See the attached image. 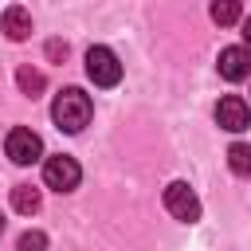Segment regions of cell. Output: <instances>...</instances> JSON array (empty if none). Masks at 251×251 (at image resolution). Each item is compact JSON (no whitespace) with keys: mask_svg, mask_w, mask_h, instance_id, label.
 Returning <instances> with one entry per match:
<instances>
[{"mask_svg":"<svg viewBox=\"0 0 251 251\" xmlns=\"http://www.w3.org/2000/svg\"><path fill=\"white\" fill-rule=\"evenodd\" d=\"M43 180H47V188H55V192H71V188H78L82 169H78L75 157L59 153V157H47V161H43Z\"/></svg>","mask_w":251,"mask_h":251,"instance_id":"obj_3","label":"cell"},{"mask_svg":"<svg viewBox=\"0 0 251 251\" xmlns=\"http://www.w3.org/2000/svg\"><path fill=\"white\" fill-rule=\"evenodd\" d=\"M0 231H4V216H0Z\"/></svg>","mask_w":251,"mask_h":251,"instance_id":"obj_16","label":"cell"},{"mask_svg":"<svg viewBox=\"0 0 251 251\" xmlns=\"http://www.w3.org/2000/svg\"><path fill=\"white\" fill-rule=\"evenodd\" d=\"M0 27H4V35H8V39H16V43H20V39H27V35H31V16H27L20 4H12V8L0 16Z\"/></svg>","mask_w":251,"mask_h":251,"instance_id":"obj_8","label":"cell"},{"mask_svg":"<svg viewBox=\"0 0 251 251\" xmlns=\"http://www.w3.org/2000/svg\"><path fill=\"white\" fill-rule=\"evenodd\" d=\"M165 208H169V216H176V220H184V224H196V220H200V200H196V192H192L184 180H173V184L165 188Z\"/></svg>","mask_w":251,"mask_h":251,"instance_id":"obj_5","label":"cell"},{"mask_svg":"<svg viewBox=\"0 0 251 251\" xmlns=\"http://www.w3.org/2000/svg\"><path fill=\"white\" fill-rule=\"evenodd\" d=\"M16 251H47V235L43 231H24L20 243H16Z\"/></svg>","mask_w":251,"mask_h":251,"instance_id":"obj_13","label":"cell"},{"mask_svg":"<svg viewBox=\"0 0 251 251\" xmlns=\"http://www.w3.org/2000/svg\"><path fill=\"white\" fill-rule=\"evenodd\" d=\"M39 188H31V184H16L12 188V208L16 212H24V216H31V212H39Z\"/></svg>","mask_w":251,"mask_h":251,"instance_id":"obj_9","label":"cell"},{"mask_svg":"<svg viewBox=\"0 0 251 251\" xmlns=\"http://www.w3.org/2000/svg\"><path fill=\"white\" fill-rule=\"evenodd\" d=\"M86 75L94 86H118L122 82V63L110 47H90L86 51Z\"/></svg>","mask_w":251,"mask_h":251,"instance_id":"obj_2","label":"cell"},{"mask_svg":"<svg viewBox=\"0 0 251 251\" xmlns=\"http://www.w3.org/2000/svg\"><path fill=\"white\" fill-rule=\"evenodd\" d=\"M216 67H220V75H224L227 82L247 78V75H251V47H224L220 59H216Z\"/></svg>","mask_w":251,"mask_h":251,"instance_id":"obj_7","label":"cell"},{"mask_svg":"<svg viewBox=\"0 0 251 251\" xmlns=\"http://www.w3.org/2000/svg\"><path fill=\"white\" fill-rule=\"evenodd\" d=\"M4 149H8V157H12L16 165H35V161L43 157V141H39V133H31L27 126H16V129H8V141H4Z\"/></svg>","mask_w":251,"mask_h":251,"instance_id":"obj_4","label":"cell"},{"mask_svg":"<svg viewBox=\"0 0 251 251\" xmlns=\"http://www.w3.org/2000/svg\"><path fill=\"white\" fill-rule=\"evenodd\" d=\"M90 114H94V106H90V98H86L78 86L59 90L55 102H51V118H55V126H59L63 133H78V129L90 122Z\"/></svg>","mask_w":251,"mask_h":251,"instance_id":"obj_1","label":"cell"},{"mask_svg":"<svg viewBox=\"0 0 251 251\" xmlns=\"http://www.w3.org/2000/svg\"><path fill=\"white\" fill-rule=\"evenodd\" d=\"M243 43H247V47H251V16H247V20H243Z\"/></svg>","mask_w":251,"mask_h":251,"instance_id":"obj_15","label":"cell"},{"mask_svg":"<svg viewBox=\"0 0 251 251\" xmlns=\"http://www.w3.org/2000/svg\"><path fill=\"white\" fill-rule=\"evenodd\" d=\"M16 86H20L27 98H35V94L47 86V78H43V71H35V67H20V71H16Z\"/></svg>","mask_w":251,"mask_h":251,"instance_id":"obj_10","label":"cell"},{"mask_svg":"<svg viewBox=\"0 0 251 251\" xmlns=\"http://www.w3.org/2000/svg\"><path fill=\"white\" fill-rule=\"evenodd\" d=\"M47 55H51V59H59V55H67V43H59V39H51V43H47Z\"/></svg>","mask_w":251,"mask_h":251,"instance_id":"obj_14","label":"cell"},{"mask_svg":"<svg viewBox=\"0 0 251 251\" xmlns=\"http://www.w3.org/2000/svg\"><path fill=\"white\" fill-rule=\"evenodd\" d=\"M227 165H231L235 176H251V145L247 141H235L227 149Z\"/></svg>","mask_w":251,"mask_h":251,"instance_id":"obj_11","label":"cell"},{"mask_svg":"<svg viewBox=\"0 0 251 251\" xmlns=\"http://www.w3.org/2000/svg\"><path fill=\"white\" fill-rule=\"evenodd\" d=\"M239 0H212V20L220 24V27H227V24H235L239 20Z\"/></svg>","mask_w":251,"mask_h":251,"instance_id":"obj_12","label":"cell"},{"mask_svg":"<svg viewBox=\"0 0 251 251\" xmlns=\"http://www.w3.org/2000/svg\"><path fill=\"white\" fill-rule=\"evenodd\" d=\"M216 122H220V129H227V133H243V129L251 126V110H247V102H243L239 94H227V98H220V106H216Z\"/></svg>","mask_w":251,"mask_h":251,"instance_id":"obj_6","label":"cell"}]
</instances>
